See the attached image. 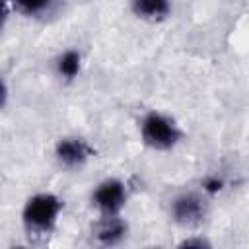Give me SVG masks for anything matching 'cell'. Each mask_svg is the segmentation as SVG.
Instances as JSON below:
<instances>
[{
  "label": "cell",
  "instance_id": "cell-1",
  "mask_svg": "<svg viewBox=\"0 0 249 249\" xmlns=\"http://www.w3.org/2000/svg\"><path fill=\"white\" fill-rule=\"evenodd\" d=\"M62 200L53 193H37L29 196L21 210V224L29 235H49L58 224Z\"/></svg>",
  "mask_w": 249,
  "mask_h": 249
},
{
  "label": "cell",
  "instance_id": "cell-2",
  "mask_svg": "<svg viewBox=\"0 0 249 249\" xmlns=\"http://www.w3.org/2000/svg\"><path fill=\"white\" fill-rule=\"evenodd\" d=\"M140 136L144 144L154 150H171L181 140V128L171 117L150 111L140 123Z\"/></svg>",
  "mask_w": 249,
  "mask_h": 249
},
{
  "label": "cell",
  "instance_id": "cell-3",
  "mask_svg": "<svg viewBox=\"0 0 249 249\" xmlns=\"http://www.w3.org/2000/svg\"><path fill=\"white\" fill-rule=\"evenodd\" d=\"M91 204L97 208L99 216H119L126 204V187L119 179L101 181L91 193Z\"/></svg>",
  "mask_w": 249,
  "mask_h": 249
},
{
  "label": "cell",
  "instance_id": "cell-4",
  "mask_svg": "<svg viewBox=\"0 0 249 249\" xmlns=\"http://www.w3.org/2000/svg\"><path fill=\"white\" fill-rule=\"evenodd\" d=\"M169 212H171V218L177 224H181V226H196L206 216V202H204L202 195L187 191V193L177 195L171 200Z\"/></svg>",
  "mask_w": 249,
  "mask_h": 249
},
{
  "label": "cell",
  "instance_id": "cell-5",
  "mask_svg": "<svg viewBox=\"0 0 249 249\" xmlns=\"http://www.w3.org/2000/svg\"><path fill=\"white\" fill-rule=\"evenodd\" d=\"M89 154H91V150H89L88 142L82 140V138H78V136L60 138L56 142V146H54V158L66 169L82 167L88 161Z\"/></svg>",
  "mask_w": 249,
  "mask_h": 249
},
{
  "label": "cell",
  "instance_id": "cell-6",
  "mask_svg": "<svg viewBox=\"0 0 249 249\" xmlns=\"http://www.w3.org/2000/svg\"><path fill=\"white\" fill-rule=\"evenodd\" d=\"M126 235V224L121 216H101L93 228V237L101 245H115Z\"/></svg>",
  "mask_w": 249,
  "mask_h": 249
},
{
  "label": "cell",
  "instance_id": "cell-7",
  "mask_svg": "<svg viewBox=\"0 0 249 249\" xmlns=\"http://www.w3.org/2000/svg\"><path fill=\"white\" fill-rule=\"evenodd\" d=\"M130 8L142 19L160 21L169 16L171 2L169 0H130Z\"/></svg>",
  "mask_w": 249,
  "mask_h": 249
},
{
  "label": "cell",
  "instance_id": "cell-8",
  "mask_svg": "<svg viewBox=\"0 0 249 249\" xmlns=\"http://www.w3.org/2000/svg\"><path fill=\"white\" fill-rule=\"evenodd\" d=\"M56 74L64 80H74L78 74H80V66H82V58H80V53L74 51V49H68L64 51L62 54H58L56 62Z\"/></svg>",
  "mask_w": 249,
  "mask_h": 249
},
{
  "label": "cell",
  "instance_id": "cell-9",
  "mask_svg": "<svg viewBox=\"0 0 249 249\" xmlns=\"http://www.w3.org/2000/svg\"><path fill=\"white\" fill-rule=\"evenodd\" d=\"M58 0H12L14 10L25 18H41L53 12Z\"/></svg>",
  "mask_w": 249,
  "mask_h": 249
}]
</instances>
